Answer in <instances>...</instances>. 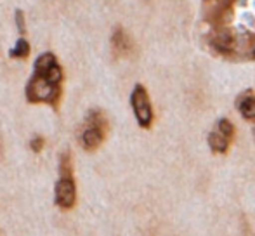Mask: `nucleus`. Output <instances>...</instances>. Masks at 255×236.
I'll return each mask as SVG.
<instances>
[{"label": "nucleus", "mask_w": 255, "mask_h": 236, "mask_svg": "<svg viewBox=\"0 0 255 236\" xmlns=\"http://www.w3.org/2000/svg\"><path fill=\"white\" fill-rule=\"evenodd\" d=\"M63 68L52 52L38 56L33 66V75L26 85V99L31 105H49L57 110L63 94Z\"/></svg>", "instance_id": "obj_1"}, {"label": "nucleus", "mask_w": 255, "mask_h": 236, "mask_svg": "<svg viewBox=\"0 0 255 236\" xmlns=\"http://www.w3.org/2000/svg\"><path fill=\"white\" fill-rule=\"evenodd\" d=\"M54 202L59 209L70 210L77 203V184L73 177V163H71L70 149L63 153L59 162V181L54 189Z\"/></svg>", "instance_id": "obj_2"}, {"label": "nucleus", "mask_w": 255, "mask_h": 236, "mask_svg": "<svg viewBox=\"0 0 255 236\" xmlns=\"http://www.w3.org/2000/svg\"><path fill=\"white\" fill-rule=\"evenodd\" d=\"M108 128H110V123H108L106 115L101 110H91L78 134L80 146L85 151H96L106 139Z\"/></svg>", "instance_id": "obj_3"}, {"label": "nucleus", "mask_w": 255, "mask_h": 236, "mask_svg": "<svg viewBox=\"0 0 255 236\" xmlns=\"http://www.w3.org/2000/svg\"><path fill=\"white\" fill-rule=\"evenodd\" d=\"M130 106H132V112H134L139 127H141V128H149V127H151L153 120H154L153 106H151V101H149L148 91H146L141 84L135 85L134 91H132Z\"/></svg>", "instance_id": "obj_4"}, {"label": "nucleus", "mask_w": 255, "mask_h": 236, "mask_svg": "<svg viewBox=\"0 0 255 236\" xmlns=\"http://www.w3.org/2000/svg\"><path fill=\"white\" fill-rule=\"evenodd\" d=\"M236 108L247 121H255V96L252 92H245L236 101Z\"/></svg>", "instance_id": "obj_5"}, {"label": "nucleus", "mask_w": 255, "mask_h": 236, "mask_svg": "<svg viewBox=\"0 0 255 236\" xmlns=\"http://www.w3.org/2000/svg\"><path fill=\"white\" fill-rule=\"evenodd\" d=\"M111 44H113V51L118 56H127L132 51V40L128 38V35L125 33L122 28H117L111 37Z\"/></svg>", "instance_id": "obj_6"}, {"label": "nucleus", "mask_w": 255, "mask_h": 236, "mask_svg": "<svg viewBox=\"0 0 255 236\" xmlns=\"http://www.w3.org/2000/svg\"><path fill=\"white\" fill-rule=\"evenodd\" d=\"M208 141V148L212 149L214 153H217V155H226L229 149V139H226L224 135L221 134V132H210L207 137Z\"/></svg>", "instance_id": "obj_7"}, {"label": "nucleus", "mask_w": 255, "mask_h": 236, "mask_svg": "<svg viewBox=\"0 0 255 236\" xmlns=\"http://www.w3.org/2000/svg\"><path fill=\"white\" fill-rule=\"evenodd\" d=\"M10 58H16V59H26L30 56V44H28L24 38H19L16 44V47L9 52Z\"/></svg>", "instance_id": "obj_8"}, {"label": "nucleus", "mask_w": 255, "mask_h": 236, "mask_svg": "<svg viewBox=\"0 0 255 236\" xmlns=\"http://www.w3.org/2000/svg\"><path fill=\"white\" fill-rule=\"evenodd\" d=\"M217 132H221L226 139L233 141V137H235V125H233V121L228 120V118H221V120L217 121Z\"/></svg>", "instance_id": "obj_9"}, {"label": "nucleus", "mask_w": 255, "mask_h": 236, "mask_svg": "<svg viewBox=\"0 0 255 236\" xmlns=\"http://www.w3.org/2000/svg\"><path fill=\"white\" fill-rule=\"evenodd\" d=\"M215 47L221 49L222 52H229L233 47L231 37H229V35H222V37H219L217 40H215Z\"/></svg>", "instance_id": "obj_10"}, {"label": "nucleus", "mask_w": 255, "mask_h": 236, "mask_svg": "<svg viewBox=\"0 0 255 236\" xmlns=\"http://www.w3.org/2000/svg\"><path fill=\"white\" fill-rule=\"evenodd\" d=\"M44 137H40V135H35L33 139H31V142H30V148H31V151L33 153H40L42 149H44Z\"/></svg>", "instance_id": "obj_11"}, {"label": "nucleus", "mask_w": 255, "mask_h": 236, "mask_svg": "<svg viewBox=\"0 0 255 236\" xmlns=\"http://www.w3.org/2000/svg\"><path fill=\"white\" fill-rule=\"evenodd\" d=\"M16 23H17V30H19V33H24V31H26V24H24L23 10H16Z\"/></svg>", "instance_id": "obj_12"}, {"label": "nucleus", "mask_w": 255, "mask_h": 236, "mask_svg": "<svg viewBox=\"0 0 255 236\" xmlns=\"http://www.w3.org/2000/svg\"><path fill=\"white\" fill-rule=\"evenodd\" d=\"M252 58L255 59V45H254V51H252Z\"/></svg>", "instance_id": "obj_13"}, {"label": "nucleus", "mask_w": 255, "mask_h": 236, "mask_svg": "<svg viewBox=\"0 0 255 236\" xmlns=\"http://www.w3.org/2000/svg\"><path fill=\"white\" fill-rule=\"evenodd\" d=\"M252 134H254V139H255V125H254V130H252Z\"/></svg>", "instance_id": "obj_14"}]
</instances>
